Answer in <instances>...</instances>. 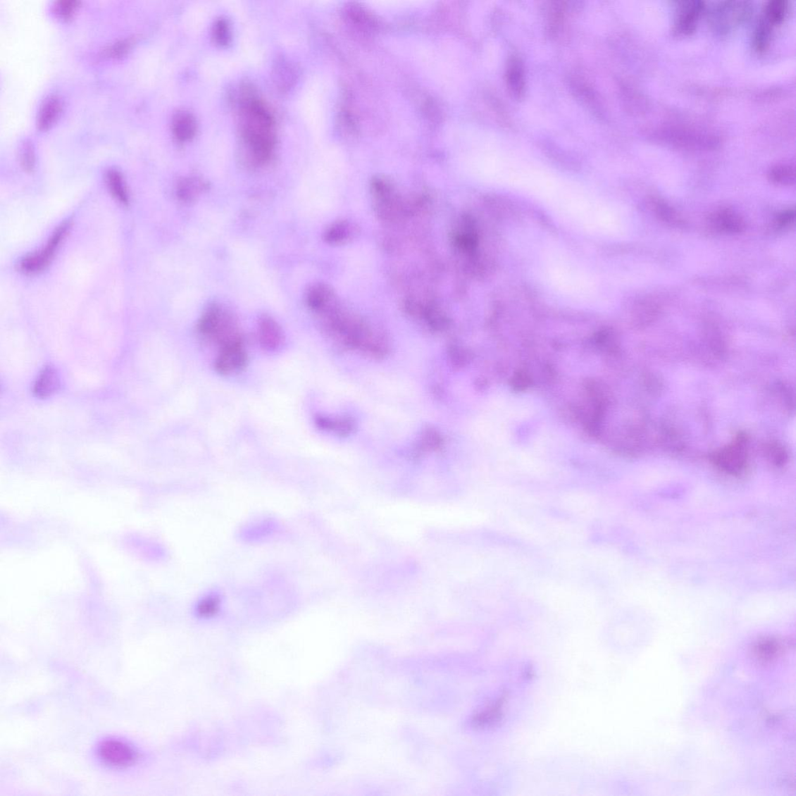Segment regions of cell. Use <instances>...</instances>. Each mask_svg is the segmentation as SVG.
Masks as SVG:
<instances>
[{
    "label": "cell",
    "instance_id": "cell-1",
    "mask_svg": "<svg viewBox=\"0 0 796 796\" xmlns=\"http://www.w3.org/2000/svg\"><path fill=\"white\" fill-rule=\"evenodd\" d=\"M240 132L254 165L270 161L276 145L275 119L261 101L246 97L240 107Z\"/></svg>",
    "mask_w": 796,
    "mask_h": 796
},
{
    "label": "cell",
    "instance_id": "cell-2",
    "mask_svg": "<svg viewBox=\"0 0 796 796\" xmlns=\"http://www.w3.org/2000/svg\"><path fill=\"white\" fill-rule=\"evenodd\" d=\"M197 332L202 342L217 349V354L246 347L244 335L235 315L217 304L208 307L201 315Z\"/></svg>",
    "mask_w": 796,
    "mask_h": 796
},
{
    "label": "cell",
    "instance_id": "cell-3",
    "mask_svg": "<svg viewBox=\"0 0 796 796\" xmlns=\"http://www.w3.org/2000/svg\"><path fill=\"white\" fill-rule=\"evenodd\" d=\"M97 758L108 768L126 769L132 767L139 759L138 750L129 741L117 738H108L100 741L96 748Z\"/></svg>",
    "mask_w": 796,
    "mask_h": 796
},
{
    "label": "cell",
    "instance_id": "cell-4",
    "mask_svg": "<svg viewBox=\"0 0 796 796\" xmlns=\"http://www.w3.org/2000/svg\"><path fill=\"white\" fill-rule=\"evenodd\" d=\"M71 229V223L60 225L49 238L44 249L27 255L18 264V270L25 275H35L43 271L55 257L56 253Z\"/></svg>",
    "mask_w": 796,
    "mask_h": 796
},
{
    "label": "cell",
    "instance_id": "cell-5",
    "mask_svg": "<svg viewBox=\"0 0 796 796\" xmlns=\"http://www.w3.org/2000/svg\"><path fill=\"white\" fill-rule=\"evenodd\" d=\"M710 228L726 235H739L746 230L743 218L734 210L720 208L713 211L708 218Z\"/></svg>",
    "mask_w": 796,
    "mask_h": 796
},
{
    "label": "cell",
    "instance_id": "cell-6",
    "mask_svg": "<svg viewBox=\"0 0 796 796\" xmlns=\"http://www.w3.org/2000/svg\"><path fill=\"white\" fill-rule=\"evenodd\" d=\"M456 249L468 255L474 254L478 246V235L474 220L469 216H463L457 221L452 232Z\"/></svg>",
    "mask_w": 796,
    "mask_h": 796
},
{
    "label": "cell",
    "instance_id": "cell-7",
    "mask_svg": "<svg viewBox=\"0 0 796 796\" xmlns=\"http://www.w3.org/2000/svg\"><path fill=\"white\" fill-rule=\"evenodd\" d=\"M257 337L260 347L267 352L279 350L284 342V335L280 325L268 315H263L260 318Z\"/></svg>",
    "mask_w": 796,
    "mask_h": 796
},
{
    "label": "cell",
    "instance_id": "cell-8",
    "mask_svg": "<svg viewBox=\"0 0 796 796\" xmlns=\"http://www.w3.org/2000/svg\"><path fill=\"white\" fill-rule=\"evenodd\" d=\"M247 363L249 355L246 348L237 349L216 354L214 368L218 373L231 375L243 371Z\"/></svg>",
    "mask_w": 796,
    "mask_h": 796
},
{
    "label": "cell",
    "instance_id": "cell-9",
    "mask_svg": "<svg viewBox=\"0 0 796 796\" xmlns=\"http://www.w3.org/2000/svg\"><path fill=\"white\" fill-rule=\"evenodd\" d=\"M748 6L746 2H726L719 6L714 13L713 20L715 26L721 31L740 23L748 13Z\"/></svg>",
    "mask_w": 796,
    "mask_h": 796
},
{
    "label": "cell",
    "instance_id": "cell-10",
    "mask_svg": "<svg viewBox=\"0 0 796 796\" xmlns=\"http://www.w3.org/2000/svg\"><path fill=\"white\" fill-rule=\"evenodd\" d=\"M307 306L315 313L320 314L337 303L335 291L325 283H316L308 290Z\"/></svg>",
    "mask_w": 796,
    "mask_h": 796
},
{
    "label": "cell",
    "instance_id": "cell-11",
    "mask_svg": "<svg viewBox=\"0 0 796 796\" xmlns=\"http://www.w3.org/2000/svg\"><path fill=\"white\" fill-rule=\"evenodd\" d=\"M649 204L652 211L657 219L667 226L673 228H685L687 226L685 218L664 199L652 197Z\"/></svg>",
    "mask_w": 796,
    "mask_h": 796
},
{
    "label": "cell",
    "instance_id": "cell-12",
    "mask_svg": "<svg viewBox=\"0 0 796 796\" xmlns=\"http://www.w3.org/2000/svg\"><path fill=\"white\" fill-rule=\"evenodd\" d=\"M704 3L701 1L683 2L676 20V32L688 35L695 31L696 23L703 9Z\"/></svg>",
    "mask_w": 796,
    "mask_h": 796
},
{
    "label": "cell",
    "instance_id": "cell-13",
    "mask_svg": "<svg viewBox=\"0 0 796 796\" xmlns=\"http://www.w3.org/2000/svg\"><path fill=\"white\" fill-rule=\"evenodd\" d=\"M359 232L356 224L348 220H342L330 225L325 232L324 239L329 244L342 245L354 240Z\"/></svg>",
    "mask_w": 796,
    "mask_h": 796
},
{
    "label": "cell",
    "instance_id": "cell-14",
    "mask_svg": "<svg viewBox=\"0 0 796 796\" xmlns=\"http://www.w3.org/2000/svg\"><path fill=\"white\" fill-rule=\"evenodd\" d=\"M171 130L177 141L189 142L197 135V120L190 112L179 111L173 116Z\"/></svg>",
    "mask_w": 796,
    "mask_h": 796
},
{
    "label": "cell",
    "instance_id": "cell-15",
    "mask_svg": "<svg viewBox=\"0 0 796 796\" xmlns=\"http://www.w3.org/2000/svg\"><path fill=\"white\" fill-rule=\"evenodd\" d=\"M63 111V102L58 96L52 95L44 100L41 105L37 117V127L41 131H46L54 125Z\"/></svg>",
    "mask_w": 796,
    "mask_h": 796
},
{
    "label": "cell",
    "instance_id": "cell-16",
    "mask_svg": "<svg viewBox=\"0 0 796 796\" xmlns=\"http://www.w3.org/2000/svg\"><path fill=\"white\" fill-rule=\"evenodd\" d=\"M60 387V379L54 367L44 368L36 379L33 393L37 397L47 398L55 394Z\"/></svg>",
    "mask_w": 796,
    "mask_h": 796
},
{
    "label": "cell",
    "instance_id": "cell-17",
    "mask_svg": "<svg viewBox=\"0 0 796 796\" xmlns=\"http://www.w3.org/2000/svg\"><path fill=\"white\" fill-rule=\"evenodd\" d=\"M208 189V184L198 177L185 178L177 185L178 198L184 202H191L197 199L201 193Z\"/></svg>",
    "mask_w": 796,
    "mask_h": 796
},
{
    "label": "cell",
    "instance_id": "cell-18",
    "mask_svg": "<svg viewBox=\"0 0 796 796\" xmlns=\"http://www.w3.org/2000/svg\"><path fill=\"white\" fill-rule=\"evenodd\" d=\"M506 82L510 93L516 99H521L524 93V73L521 62L516 58L510 60L508 64Z\"/></svg>",
    "mask_w": 796,
    "mask_h": 796
},
{
    "label": "cell",
    "instance_id": "cell-19",
    "mask_svg": "<svg viewBox=\"0 0 796 796\" xmlns=\"http://www.w3.org/2000/svg\"><path fill=\"white\" fill-rule=\"evenodd\" d=\"M315 425L321 430L333 432L341 435L350 434L355 427L354 423L350 419L321 415L315 418Z\"/></svg>",
    "mask_w": 796,
    "mask_h": 796
},
{
    "label": "cell",
    "instance_id": "cell-20",
    "mask_svg": "<svg viewBox=\"0 0 796 796\" xmlns=\"http://www.w3.org/2000/svg\"><path fill=\"white\" fill-rule=\"evenodd\" d=\"M106 183L112 195L118 202L123 206L130 204V197L128 193L125 180L118 170H109L106 174Z\"/></svg>",
    "mask_w": 796,
    "mask_h": 796
},
{
    "label": "cell",
    "instance_id": "cell-21",
    "mask_svg": "<svg viewBox=\"0 0 796 796\" xmlns=\"http://www.w3.org/2000/svg\"><path fill=\"white\" fill-rule=\"evenodd\" d=\"M769 179L773 184L790 186L794 185L795 181V170L790 164H778L773 167L769 172Z\"/></svg>",
    "mask_w": 796,
    "mask_h": 796
},
{
    "label": "cell",
    "instance_id": "cell-22",
    "mask_svg": "<svg viewBox=\"0 0 796 796\" xmlns=\"http://www.w3.org/2000/svg\"><path fill=\"white\" fill-rule=\"evenodd\" d=\"M221 599L217 593H209L202 597L195 608V612L200 618H211L220 611Z\"/></svg>",
    "mask_w": 796,
    "mask_h": 796
},
{
    "label": "cell",
    "instance_id": "cell-23",
    "mask_svg": "<svg viewBox=\"0 0 796 796\" xmlns=\"http://www.w3.org/2000/svg\"><path fill=\"white\" fill-rule=\"evenodd\" d=\"M788 11V3L784 0H773L765 9V19L771 25L782 23Z\"/></svg>",
    "mask_w": 796,
    "mask_h": 796
},
{
    "label": "cell",
    "instance_id": "cell-24",
    "mask_svg": "<svg viewBox=\"0 0 796 796\" xmlns=\"http://www.w3.org/2000/svg\"><path fill=\"white\" fill-rule=\"evenodd\" d=\"M212 37L218 46H228L232 39V33L226 19L220 18L216 20L212 29Z\"/></svg>",
    "mask_w": 796,
    "mask_h": 796
},
{
    "label": "cell",
    "instance_id": "cell-25",
    "mask_svg": "<svg viewBox=\"0 0 796 796\" xmlns=\"http://www.w3.org/2000/svg\"><path fill=\"white\" fill-rule=\"evenodd\" d=\"M770 25L767 20H762L756 30L754 44L757 51H764L769 46L771 35Z\"/></svg>",
    "mask_w": 796,
    "mask_h": 796
},
{
    "label": "cell",
    "instance_id": "cell-26",
    "mask_svg": "<svg viewBox=\"0 0 796 796\" xmlns=\"http://www.w3.org/2000/svg\"><path fill=\"white\" fill-rule=\"evenodd\" d=\"M135 43H136L135 37H127L125 39L111 44L106 50H104V55L112 58H121L132 49Z\"/></svg>",
    "mask_w": 796,
    "mask_h": 796
},
{
    "label": "cell",
    "instance_id": "cell-27",
    "mask_svg": "<svg viewBox=\"0 0 796 796\" xmlns=\"http://www.w3.org/2000/svg\"><path fill=\"white\" fill-rule=\"evenodd\" d=\"M20 161L22 168L27 172H32L35 167V154L31 142L25 141L21 145Z\"/></svg>",
    "mask_w": 796,
    "mask_h": 796
},
{
    "label": "cell",
    "instance_id": "cell-28",
    "mask_svg": "<svg viewBox=\"0 0 796 796\" xmlns=\"http://www.w3.org/2000/svg\"><path fill=\"white\" fill-rule=\"evenodd\" d=\"M80 2L74 0H60L54 6V12L59 18L69 19L77 11Z\"/></svg>",
    "mask_w": 796,
    "mask_h": 796
},
{
    "label": "cell",
    "instance_id": "cell-29",
    "mask_svg": "<svg viewBox=\"0 0 796 796\" xmlns=\"http://www.w3.org/2000/svg\"><path fill=\"white\" fill-rule=\"evenodd\" d=\"M780 645L776 641L765 640L758 644L756 647V654L764 660L771 659L779 652Z\"/></svg>",
    "mask_w": 796,
    "mask_h": 796
},
{
    "label": "cell",
    "instance_id": "cell-30",
    "mask_svg": "<svg viewBox=\"0 0 796 796\" xmlns=\"http://www.w3.org/2000/svg\"><path fill=\"white\" fill-rule=\"evenodd\" d=\"M795 219V209H788L779 213L773 220V227L777 230H784L790 228Z\"/></svg>",
    "mask_w": 796,
    "mask_h": 796
},
{
    "label": "cell",
    "instance_id": "cell-31",
    "mask_svg": "<svg viewBox=\"0 0 796 796\" xmlns=\"http://www.w3.org/2000/svg\"><path fill=\"white\" fill-rule=\"evenodd\" d=\"M442 442L440 435L437 431L429 430L423 435L421 446L423 449H435L441 447Z\"/></svg>",
    "mask_w": 796,
    "mask_h": 796
},
{
    "label": "cell",
    "instance_id": "cell-32",
    "mask_svg": "<svg viewBox=\"0 0 796 796\" xmlns=\"http://www.w3.org/2000/svg\"><path fill=\"white\" fill-rule=\"evenodd\" d=\"M449 356L450 362H452L455 366H462L466 363L468 360L467 353L460 348L453 347L449 349Z\"/></svg>",
    "mask_w": 796,
    "mask_h": 796
}]
</instances>
